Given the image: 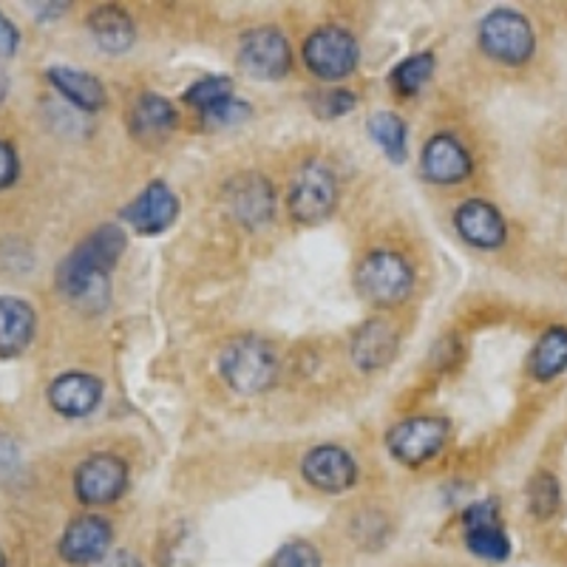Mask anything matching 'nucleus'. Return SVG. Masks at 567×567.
I'll use <instances>...</instances> for the list:
<instances>
[{"label":"nucleus","instance_id":"15","mask_svg":"<svg viewBox=\"0 0 567 567\" xmlns=\"http://www.w3.org/2000/svg\"><path fill=\"white\" fill-rule=\"evenodd\" d=\"M454 225H457L460 236L480 250H496L508 239V225H505L503 213L485 199L463 202L454 213Z\"/></svg>","mask_w":567,"mask_h":567},{"label":"nucleus","instance_id":"2","mask_svg":"<svg viewBox=\"0 0 567 567\" xmlns=\"http://www.w3.org/2000/svg\"><path fill=\"white\" fill-rule=\"evenodd\" d=\"M219 372L233 392L261 394L276 383L278 354L261 338H236L221 349Z\"/></svg>","mask_w":567,"mask_h":567},{"label":"nucleus","instance_id":"35","mask_svg":"<svg viewBox=\"0 0 567 567\" xmlns=\"http://www.w3.org/2000/svg\"><path fill=\"white\" fill-rule=\"evenodd\" d=\"M7 94H9V78H7V71L0 69V103L7 100Z\"/></svg>","mask_w":567,"mask_h":567},{"label":"nucleus","instance_id":"31","mask_svg":"<svg viewBox=\"0 0 567 567\" xmlns=\"http://www.w3.org/2000/svg\"><path fill=\"white\" fill-rule=\"evenodd\" d=\"M18 171H20V162L14 148L9 142L0 140V190H7L18 182Z\"/></svg>","mask_w":567,"mask_h":567},{"label":"nucleus","instance_id":"1","mask_svg":"<svg viewBox=\"0 0 567 567\" xmlns=\"http://www.w3.org/2000/svg\"><path fill=\"white\" fill-rule=\"evenodd\" d=\"M128 236L116 225H103L78 245L58 267V290L71 301L94 303L109 290V276L123 258Z\"/></svg>","mask_w":567,"mask_h":567},{"label":"nucleus","instance_id":"7","mask_svg":"<svg viewBox=\"0 0 567 567\" xmlns=\"http://www.w3.org/2000/svg\"><path fill=\"white\" fill-rule=\"evenodd\" d=\"M358 58H361L358 40L341 27L316 29L303 43V63L321 80L349 78L358 65Z\"/></svg>","mask_w":567,"mask_h":567},{"label":"nucleus","instance_id":"30","mask_svg":"<svg viewBox=\"0 0 567 567\" xmlns=\"http://www.w3.org/2000/svg\"><path fill=\"white\" fill-rule=\"evenodd\" d=\"M312 105H316L318 116H323V120H336V116L349 114V111L358 105V97L347 89H329V91H321Z\"/></svg>","mask_w":567,"mask_h":567},{"label":"nucleus","instance_id":"34","mask_svg":"<svg viewBox=\"0 0 567 567\" xmlns=\"http://www.w3.org/2000/svg\"><path fill=\"white\" fill-rule=\"evenodd\" d=\"M105 567H145V565H142L140 556L131 554V550H116V554H111L109 559H105Z\"/></svg>","mask_w":567,"mask_h":567},{"label":"nucleus","instance_id":"18","mask_svg":"<svg viewBox=\"0 0 567 567\" xmlns=\"http://www.w3.org/2000/svg\"><path fill=\"white\" fill-rule=\"evenodd\" d=\"M398 347V329L383 318H372L352 336V361L361 372H374L394 361Z\"/></svg>","mask_w":567,"mask_h":567},{"label":"nucleus","instance_id":"16","mask_svg":"<svg viewBox=\"0 0 567 567\" xmlns=\"http://www.w3.org/2000/svg\"><path fill=\"white\" fill-rule=\"evenodd\" d=\"M420 168L434 185H457L471 176V156L457 136L437 134L425 142Z\"/></svg>","mask_w":567,"mask_h":567},{"label":"nucleus","instance_id":"36","mask_svg":"<svg viewBox=\"0 0 567 567\" xmlns=\"http://www.w3.org/2000/svg\"><path fill=\"white\" fill-rule=\"evenodd\" d=\"M0 567H7V556H3V550H0Z\"/></svg>","mask_w":567,"mask_h":567},{"label":"nucleus","instance_id":"28","mask_svg":"<svg viewBox=\"0 0 567 567\" xmlns=\"http://www.w3.org/2000/svg\"><path fill=\"white\" fill-rule=\"evenodd\" d=\"M270 567H321V554L312 542L292 539L276 550Z\"/></svg>","mask_w":567,"mask_h":567},{"label":"nucleus","instance_id":"11","mask_svg":"<svg viewBox=\"0 0 567 567\" xmlns=\"http://www.w3.org/2000/svg\"><path fill=\"white\" fill-rule=\"evenodd\" d=\"M239 63L256 80H281L292 65L290 43L278 29H250L239 43Z\"/></svg>","mask_w":567,"mask_h":567},{"label":"nucleus","instance_id":"13","mask_svg":"<svg viewBox=\"0 0 567 567\" xmlns=\"http://www.w3.org/2000/svg\"><path fill=\"white\" fill-rule=\"evenodd\" d=\"M123 219L142 236H159L179 219V199L171 185L156 179L142 187V194L123 210Z\"/></svg>","mask_w":567,"mask_h":567},{"label":"nucleus","instance_id":"22","mask_svg":"<svg viewBox=\"0 0 567 567\" xmlns=\"http://www.w3.org/2000/svg\"><path fill=\"white\" fill-rule=\"evenodd\" d=\"M176 123H179L176 109L159 94H142L131 109V131L142 142L165 140L176 128Z\"/></svg>","mask_w":567,"mask_h":567},{"label":"nucleus","instance_id":"24","mask_svg":"<svg viewBox=\"0 0 567 567\" xmlns=\"http://www.w3.org/2000/svg\"><path fill=\"white\" fill-rule=\"evenodd\" d=\"M369 136L392 162H406L409 154V131L406 123L392 111H378L369 116Z\"/></svg>","mask_w":567,"mask_h":567},{"label":"nucleus","instance_id":"32","mask_svg":"<svg viewBox=\"0 0 567 567\" xmlns=\"http://www.w3.org/2000/svg\"><path fill=\"white\" fill-rule=\"evenodd\" d=\"M20 465V449L7 432H0V477H7L12 474L14 468Z\"/></svg>","mask_w":567,"mask_h":567},{"label":"nucleus","instance_id":"5","mask_svg":"<svg viewBox=\"0 0 567 567\" xmlns=\"http://www.w3.org/2000/svg\"><path fill=\"white\" fill-rule=\"evenodd\" d=\"M449 432V420L443 417H409L389 429V454L409 468H420L443 452Z\"/></svg>","mask_w":567,"mask_h":567},{"label":"nucleus","instance_id":"21","mask_svg":"<svg viewBox=\"0 0 567 567\" xmlns=\"http://www.w3.org/2000/svg\"><path fill=\"white\" fill-rule=\"evenodd\" d=\"M89 32L94 43L109 54L128 52L136 40V27L131 14L120 7H97L89 14Z\"/></svg>","mask_w":567,"mask_h":567},{"label":"nucleus","instance_id":"6","mask_svg":"<svg viewBox=\"0 0 567 567\" xmlns=\"http://www.w3.org/2000/svg\"><path fill=\"white\" fill-rule=\"evenodd\" d=\"M338 205V182L336 174L323 162H307L296 174L290 185V196H287V207H290L292 219L303 221V225H316L323 221L329 213Z\"/></svg>","mask_w":567,"mask_h":567},{"label":"nucleus","instance_id":"33","mask_svg":"<svg viewBox=\"0 0 567 567\" xmlns=\"http://www.w3.org/2000/svg\"><path fill=\"white\" fill-rule=\"evenodd\" d=\"M20 45V32L7 14L0 12V58H14Z\"/></svg>","mask_w":567,"mask_h":567},{"label":"nucleus","instance_id":"23","mask_svg":"<svg viewBox=\"0 0 567 567\" xmlns=\"http://www.w3.org/2000/svg\"><path fill=\"white\" fill-rule=\"evenodd\" d=\"M567 369V327H548L530 352V374L536 381H556Z\"/></svg>","mask_w":567,"mask_h":567},{"label":"nucleus","instance_id":"20","mask_svg":"<svg viewBox=\"0 0 567 567\" xmlns=\"http://www.w3.org/2000/svg\"><path fill=\"white\" fill-rule=\"evenodd\" d=\"M49 83H52L54 91L63 94L74 109L89 111V114L105 109V100H109L103 83H100L91 71H83V69L54 65V69H49Z\"/></svg>","mask_w":567,"mask_h":567},{"label":"nucleus","instance_id":"29","mask_svg":"<svg viewBox=\"0 0 567 567\" xmlns=\"http://www.w3.org/2000/svg\"><path fill=\"white\" fill-rule=\"evenodd\" d=\"M250 116V105L239 97H227L219 105L202 111V123L207 128H227V125H241Z\"/></svg>","mask_w":567,"mask_h":567},{"label":"nucleus","instance_id":"25","mask_svg":"<svg viewBox=\"0 0 567 567\" xmlns=\"http://www.w3.org/2000/svg\"><path fill=\"white\" fill-rule=\"evenodd\" d=\"M434 74V54H412L392 71V89L398 91L400 97H414Z\"/></svg>","mask_w":567,"mask_h":567},{"label":"nucleus","instance_id":"4","mask_svg":"<svg viewBox=\"0 0 567 567\" xmlns=\"http://www.w3.org/2000/svg\"><path fill=\"white\" fill-rule=\"evenodd\" d=\"M358 290L378 307H398L414 287V270L406 258L394 250H374L363 258L354 272Z\"/></svg>","mask_w":567,"mask_h":567},{"label":"nucleus","instance_id":"10","mask_svg":"<svg viewBox=\"0 0 567 567\" xmlns=\"http://www.w3.org/2000/svg\"><path fill=\"white\" fill-rule=\"evenodd\" d=\"M463 528H465V548L477 559L485 561H505L514 550L508 534L499 519V505L496 499H480L471 503L463 511Z\"/></svg>","mask_w":567,"mask_h":567},{"label":"nucleus","instance_id":"17","mask_svg":"<svg viewBox=\"0 0 567 567\" xmlns=\"http://www.w3.org/2000/svg\"><path fill=\"white\" fill-rule=\"evenodd\" d=\"M103 400V381L89 372H65L49 386V403L63 417H89Z\"/></svg>","mask_w":567,"mask_h":567},{"label":"nucleus","instance_id":"8","mask_svg":"<svg viewBox=\"0 0 567 567\" xmlns=\"http://www.w3.org/2000/svg\"><path fill=\"white\" fill-rule=\"evenodd\" d=\"M225 205L241 227L258 230V227L270 225L276 216V187L265 174L245 171L225 185Z\"/></svg>","mask_w":567,"mask_h":567},{"label":"nucleus","instance_id":"14","mask_svg":"<svg viewBox=\"0 0 567 567\" xmlns=\"http://www.w3.org/2000/svg\"><path fill=\"white\" fill-rule=\"evenodd\" d=\"M303 480L323 494H343L358 483V463L341 445H316L301 463Z\"/></svg>","mask_w":567,"mask_h":567},{"label":"nucleus","instance_id":"9","mask_svg":"<svg viewBox=\"0 0 567 567\" xmlns=\"http://www.w3.org/2000/svg\"><path fill=\"white\" fill-rule=\"evenodd\" d=\"M125 488H128V465L114 454H94L74 474V494L80 503L94 508L116 503Z\"/></svg>","mask_w":567,"mask_h":567},{"label":"nucleus","instance_id":"3","mask_svg":"<svg viewBox=\"0 0 567 567\" xmlns=\"http://www.w3.org/2000/svg\"><path fill=\"white\" fill-rule=\"evenodd\" d=\"M480 49L503 65H525L536 52L530 20L516 9H494L480 23Z\"/></svg>","mask_w":567,"mask_h":567},{"label":"nucleus","instance_id":"26","mask_svg":"<svg viewBox=\"0 0 567 567\" xmlns=\"http://www.w3.org/2000/svg\"><path fill=\"white\" fill-rule=\"evenodd\" d=\"M561 499L559 480L550 474V471H539L536 477H530L528 483V511L536 519H548L556 514Z\"/></svg>","mask_w":567,"mask_h":567},{"label":"nucleus","instance_id":"27","mask_svg":"<svg viewBox=\"0 0 567 567\" xmlns=\"http://www.w3.org/2000/svg\"><path fill=\"white\" fill-rule=\"evenodd\" d=\"M227 97H233L230 78H202L185 91V103L199 109V114L202 111L213 109V105H219L221 100Z\"/></svg>","mask_w":567,"mask_h":567},{"label":"nucleus","instance_id":"19","mask_svg":"<svg viewBox=\"0 0 567 567\" xmlns=\"http://www.w3.org/2000/svg\"><path fill=\"white\" fill-rule=\"evenodd\" d=\"M38 336L32 303L18 296H0V358H18Z\"/></svg>","mask_w":567,"mask_h":567},{"label":"nucleus","instance_id":"12","mask_svg":"<svg viewBox=\"0 0 567 567\" xmlns=\"http://www.w3.org/2000/svg\"><path fill=\"white\" fill-rule=\"evenodd\" d=\"M111 542H114V528L109 519L97 514H83L71 519L69 528L60 536V556L74 567H89L109 559Z\"/></svg>","mask_w":567,"mask_h":567}]
</instances>
